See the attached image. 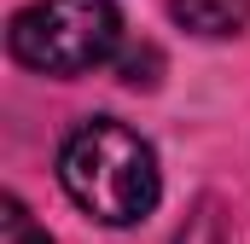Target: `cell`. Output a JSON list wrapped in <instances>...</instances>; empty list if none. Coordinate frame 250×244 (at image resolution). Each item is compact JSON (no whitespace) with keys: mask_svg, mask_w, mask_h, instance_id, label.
Instances as JSON below:
<instances>
[{"mask_svg":"<svg viewBox=\"0 0 250 244\" xmlns=\"http://www.w3.org/2000/svg\"><path fill=\"white\" fill-rule=\"evenodd\" d=\"M59 181L70 192L76 209H87L93 221L105 227H134L157 209V192H163V175H157V151L128 128V122L111 117H87L64 134L59 145Z\"/></svg>","mask_w":250,"mask_h":244,"instance_id":"obj_1","label":"cell"},{"mask_svg":"<svg viewBox=\"0 0 250 244\" xmlns=\"http://www.w3.org/2000/svg\"><path fill=\"white\" fill-rule=\"evenodd\" d=\"M6 47L23 70L41 76H87L117 59L123 12L111 0H35L12 18Z\"/></svg>","mask_w":250,"mask_h":244,"instance_id":"obj_2","label":"cell"},{"mask_svg":"<svg viewBox=\"0 0 250 244\" xmlns=\"http://www.w3.org/2000/svg\"><path fill=\"white\" fill-rule=\"evenodd\" d=\"M169 12L187 23L192 35H209V41L239 35L250 23V0H169Z\"/></svg>","mask_w":250,"mask_h":244,"instance_id":"obj_3","label":"cell"},{"mask_svg":"<svg viewBox=\"0 0 250 244\" xmlns=\"http://www.w3.org/2000/svg\"><path fill=\"white\" fill-rule=\"evenodd\" d=\"M0 244H53V239L35 227V215L23 209V198H0Z\"/></svg>","mask_w":250,"mask_h":244,"instance_id":"obj_4","label":"cell"}]
</instances>
